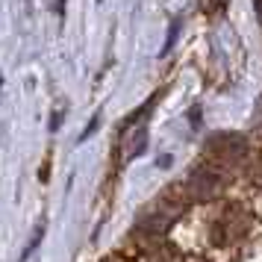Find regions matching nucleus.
<instances>
[{"label": "nucleus", "instance_id": "39448f33", "mask_svg": "<svg viewBox=\"0 0 262 262\" xmlns=\"http://www.w3.org/2000/svg\"><path fill=\"white\" fill-rule=\"evenodd\" d=\"M56 12H59V15L65 12V0H56Z\"/></svg>", "mask_w": 262, "mask_h": 262}, {"label": "nucleus", "instance_id": "7ed1b4c3", "mask_svg": "<svg viewBox=\"0 0 262 262\" xmlns=\"http://www.w3.org/2000/svg\"><path fill=\"white\" fill-rule=\"evenodd\" d=\"M206 12H224L227 9V0H201Z\"/></svg>", "mask_w": 262, "mask_h": 262}, {"label": "nucleus", "instance_id": "20e7f679", "mask_svg": "<svg viewBox=\"0 0 262 262\" xmlns=\"http://www.w3.org/2000/svg\"><path fill=\"white\" fill-rule=\"evenodd\" d=\"M41 233H45V227H38V230H36V236H33V242H30V248H27L24 253H21V259H27V256H30V253H33V250L38 248V242H41Z\"/></svg>", "mask_w": 262, "mask_h": 262}, {"label": "nucleus", "instance_id": "423d86ee", "mask_svg": "<svg viewBox=\"0 0 262 262\" xmlns=\"http://www.w3.org/2000/svg\"><path fill=\"white\" fill-rule=\"evenodd\" d=\"M189 262H206V259H189Z\"/></svg>", "mask_w": 262, "mask_h": 262}, {"label": "nucleus", "instance_id": "f03ea898", "mask_svg": "<svg viewBox=\"0 0 262 262\" xmlns=\"http://www.w3.org/2000/svg\"><path fill=\"white\" fill-rule=\"evenodd\" d=\"M248 227H250V215L245 212L242 206H227L224 212L218 215V221H215V227H212V242L221 245V248L236 245V242H242V236L248 233Z\"/></svg>", "mask_w": 262, "mask_h": 262}, {"label": "nucleus", "instance_id": "0eeeda50", "mask_svg": "<svg viewBox=\"0 0 262 262\" xmlns=\"http://www.w3.org/2000/svg\"><path fill=\"white\" fill-rule=\"evenodd\" d=\"M259 15H262V0H259Z\"/></svg>", "mask_w": 262, "mask_h": 262}, {"label": "nucleus", "instance_id": "f257e3e1", "mask_svg": "<svg viewBox=\"0 0 262 262\" xmlns=\"http://www.w3.org/2000/svg\"><path fill=\"white\" fill-rule=\"evenodd\" d=\"M203 154L209 159V165L227 171V168L238 165V162L245 159L248 144H245V139H238L233 133H221V136H212V139L206 142V150H203Z\"/></svg>", "mask_w": 262, "mask_h": 262}]
</instances>
